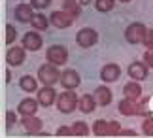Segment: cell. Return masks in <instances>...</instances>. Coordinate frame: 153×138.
Returning <instances> with one entry per match:
<instances>
[{
    "label": "cell",
    "instance_id": "1f68e13d",
    "mask_svg": "<svg viewBox=\"0 0 153 138\" xmlns=\"http://www.w3.org/2000/svg\"><path fill=\"white\" fill-rule=\"evenodd\" d=\"M144 61H146V64H148V66H151V68H153V49H148V51H146Z\"/></svg>",
    "mask_w": 153,
    "mask_h": 138
},
{
    "label": "cell",
    "instance_id": "d590c367",
    "mask_svg": "<svg viewBox=\"0 0 153 138\" xmlns=\"http://www.w3.org/2000/svg\"><path fill=\"white\" fill-rule=\"evenodd\" d=\"M119 2H131V0H119Z\"/></svg>",
    "mask_w": 153,
    "mask_h": 138
},
{
    "label": "cell",
    "instance_id": "44dd1931",
    "mask_svg": "<svg viewBox=\"0 0 153 138\" xmlns=\"http://www.w3.org/2000/svg\"><path fill=\"white\" fill-rule=\"evenodd\" d=\"M49 19L45 17L44 13H34V17H32V21H30V25H32V28L34 31H48V27H49Z\"/></svg>",
    "mask_w": 153,
    "mask_h": 138
},
{
    "label": "cell",
    "instance_id": "9c48e42d",
    "mask_svg": "<svg viewBox=\"0 0 153 138\" xmlns=\"http://www.w3.org/2000/svg\"><path fill=\"white\" fill-rule=\"evenodd\" d=\"M119 76H121V68H119V64H115V63L104 64L100 68V80L104 83H114V81L119 80Z\"/></svg>",
    "mask_w": 153,
    "mask_h": 138
},
{
    "label": "cell",
    "instance_id": "2e32d148",
    "mask_svg": "<svg viewBox=\"0 0 153 138\" xmlns=\"http://www.w3.org/2000/svg\"><path fill=\"white\" fill-rule=\"evenodd\" d=\"M95 98H97L98 106H108L111 102V98H114V95H111V91L106 85H100L95 89Z\"/></svg>",
    "mask_w": 153,
    "mask_h": 138
},
{
    "label": "cell",
    "instance_id": "7402d4cb",
    "mask_svg": "<svg viewBox=\"0 0 153 138\" xmlns=\"http://www.w3.org/2000/svg\"><path fill=\"white\" fill-rule=\"evenodd\" d=\"M93 133L98 134V136H111V123L104 121V119H98L93 125Z\"/></svg>",
    "mask_w": 153,
    "mask_h": 138
},
{
    "label": "cell",
    "instance_id": "5b68a950",
    "mask_svg": "<svg viewBox=\"0 0 153 138\" xmlns=\"http://www.w3.org/2000/svg\"><path fill=\"white\" fill-rule=\"evenodd\" d=\"M76 42H78L79 47L89 49V47H93L98 42V32L95 31V28H91V27H85V28H81V31H78V34H76Z\"/></svg>",
    "mask_w": 153,
    "mask_h": 138
},
{
    "label": "cell",
    "instance_id": "4dcf8cb0",
    "mask_svg": "<svg viewBox=\"0 0 153 138\" xmlns=\"http://www.w3.org/2000/svg\"><path fill=\"white\" fill-rule=\"evenodd\" d=\"M144 44L148 49H153V31H148V34H146V38H144Z\"/></svg>",
    "mask_w": 153,
    "mask_h": 138
},
{
    "label": "cell",
    "instance_id": "f546056e",
    "mask_svg": "<svg viewBox=\"0 0 153 138\" xmlns=\"http://www.w3.org/2000/svg\"><path fill=\"white\" fill-rule=\"evenodd\" d=\"M57 136H74V131H72V127H59Z\"/></svg>",
    "mask_w": 153,
    "mask_h": 138
},
{
    "label": "cell",
    "instance_id": "d6986e66",
    "mask_svg": "<svg viewBox=\"0 0 153 138\" xmlns=\"http://www.w3.org/2000/svg\"><path fill=\"white\" fill-rule=\"evenodd\" d=\"M123 95H125L127 98H132V100H136L142 97V87H140V83L138 81H128L125 83V87H123Z\"/></svg>",
    "mask_w": 153,
    "mask_h": 138
},
{
    "label": "cell",
    "instance_id": "e0dca14e",
    "mask_svg": "<svg viewBox=\"0 0 153 138\" xmlns=\"http://www.w3.org/2000/svg\"><path fill=\"white\" fill-rule=\"evenodd\" d=\"M97 98L93 97V95H83V97H79V102H78V108H79V112H83V113H91V112H95V108H97Z\"/></svg>",
    "mask_w": 153,
    "mask_h": 138
},
{
    "label": "cell",
    "instance_id": "83f0119b",
    "mask_svg": "<svg viewBox=\"0 0 153 138\" xmlns=\"http://www.w3.org/2000/svg\"><path fill=\"white\" fill-rule=\"evenodd\" d=\"M15 121H17V116H15V112L13 110H8L6 112V127L8 129H11L15 125Z\"/></svg>",
    "mask_w": 153,
    "mask_h": 138
},
{
    "label": "cell",
    "instance_id": "277c9868",
    "mask_svg": "<svg viewBox=\"0 0 153 138\" xmlns=\"http://www.w3.org/2000/svg\"><path fill=\"white\" fill-rule=\"evenodd\" d=\"M146 34H148V28H146L144 23H131L125 28V40L128 44H140V42H144Z\"/></svg>",
    "mask_w": 153,
    "mask_h": 138
},
{
    "label": "cell",
    "instance_id": "ac0fdd59",
    "mask_svg": "<svg viewBox=\"0 0 153 138\" xmlns=\"http://www.w3.org/2000/svg\"><path fill=\"white\" fill-rule=\"evenodd\" d=\"M19 87H21V91H25V93H34V91H38V81H36L34 76L25 74V76L19 78Z\"/></svg>",
    "mask_w": 153,
    "mask_h": 138
},
{
    "label": "cell",
    "instance_id": "8fae6325",
    "mask_svg": "<svg viewBox=\"0 0 153 138\" xmlns=\"http://www.w3.org/2000/svg\"><path fill=\"white\" fill-rule=\"evenodd\" d=\"M42 44H44V40L36 31H30V32H27L23 36V47H25L27 51H38L40 47H42Z\"/></svg>",
    "mask_w": 153,
    "mask_h": 138
},
{
    "label": "cell",
    "instance_id": "d6a6232c",
    "mask_svg": "<svg viewBox=\"0 0 153 138\" xmlns=\"http://www.w3.org/2000/svg\"><path fill=\"white\" fill-rule=\"evenodd\" d=\"M119 134H123V136H136V133H134V131H121Z\"/></svg>",
    "mask_w": 153,
    "mask_h": 138
},
{
    "label": "cell",
    "instance_id": "7a4b0ae2",
    "mask_svg": "<svg viewBox=\"0 0 153 138\" xmlns=\"http://www.w3.org/2000/svg\"><path fill=\"white\" fill-rule=\"evenodd\" d=\"M38 80L44 83V85H55L57 81H61V72L57 70L55 64H42L38 68Z\"/></svg>",
    "mask_w": 153,
    "mask_h": 138
},
{
    "label": "cell",
    "instance_id": "603a6c76",
    "mask_svg": "<svg viewBox=\"0 0 153 138\" xmlns=\"http://www.w3.org/2000/svg\"><path fill=\"white\" fill-rule=\"evenodd\" d=\"M79 0H64L62 2V10L66 11V13H70L72 17H78L81 15V10H79Z\"/></svg>",
    "mask_w": 153,
    "mask_h": 138
},
{
    "label": "cell",
    "instance_id": "484cf974",
    "mask_svg": "<svg viewBox=\"0 0 153 138\" xmlns=\"http://www.w3.org/2000/svg\"><path fill=\"white\" fill-rule=\"evenodd\" d=\"M17 38V31H15V27L13 25H6V44H13Z\"/></svg>",
    "mask_w": 153,
    "mask_h": 138
},
{
    "label": "cell",
    "instance_id": "ba28073f",
    "mask_svg": "<svg viewBox=\"0 0 153 138\" xmlns=\"http://www.w3.org/2000/svg\"><path fill=\"white\" fill-rule=\"evenodd\" d=\"M127 74L134 81H144L146 78H148V64H146V63H140V61H134V63L128 64Z\"/></svg>",
    "mask_w": 153,
    "mask_h": 138
},
{
    "label": "cell",
    "instance_id": "e575fe53",
    "mask_svg": "<svg viewBox=\"0 0 153 138\" xmlns=\"http://www.w3.org/2000/svg\"><path fill=\"white\" fill-rule=\"evenodd\" d=\"M6 81H11V72L6 70Z\"/></svg>",
    "mask_w": 153,
    "mask_h": 138
},
{
    "label": "cell",
    "instance_id": "cb8c5ba5",
    "mask_svg": "<svg viewBox=\"0 0 153 138\" xmlns=\"http://www.w3.org/2000/svg\"><path fill=\"white\" fill-rule=\"evenodd\" d=\"M115 6V0H95V8L100 13H106V11H111Z\"/></svg>",
    "mask_w": 153,
    "mask_h": 138
},
{
    "label": "cell",
    "instance_id": "d4e9b609",
    "mask_svg": "<svg viewBox=\"0 0 153 138\" xmlns=\"http://www.w3.org/2000/svg\"><path fill=\"white\" fill-rule=\"evenodd\" d=\"M72 131H74V136H87L89 134V127L83 121H76L72 125Z\"/></svg>",
    "mask_w": 153,
    "mask_h": 138
},
{
    "label": "cell",
    "instance_id": "5bb4252c",
    "mask_svg": "<svg viewBox=\"0 0 153 138\" xmlns=\"http://www.w3.org/2000/svg\"><path fill=\"white\" fill-rule=\"evenodd\" d=\"M38 108H40L38 98L36 100L34 98H23L19 102V106H17V112H19L21 116H36Z\"/></svg>",
    "mask_w": 153,
    "mask_h": 138
},
{
    "label": "cell",
    "instance_id": "ffe728a7",
    "mask_svg": "<svg viewBox=\"0 0 153 138\" xmlns=\"http://www.w3.org/2000/svg\"><path fill=\"white\" fill-rule=\"evenodd\" d=\"M119 112L123 113V116H134V113H138V106L136 102H134L132 98H123L119 102Z\"/></svg>",
    "mask_w": 153,
    "mask_h": 138
},
{
    "label": "cell",
    "instance_id": "f1b7e54d",
    "mask_svg": "<svg viewBox=\"0 0 153 138\" xmlns=\"http://www.w3.org/2000/svg\"><path fill=\"white\" fill-rule=\"evenodd\" d=\"M142 131H144V134L153 136V117H148V119L144 121V125H142Z\"/></svg>",
    "mask_w": 153,
    "mask_h": 138
},
{
    "label": "cell",
    "instance_id": "6da1fadb",
    "mask_svg": "<svg viewBox=\"0 0 153 138\" xmlns=\"http://www.w3.org/2000/svg\"><path fill=\"white\" fill-rule=\"evenodd\" d=\"M78 102H79V98L76 97V93L66 89L64 93H61L57 97V110L61 113H72L78 108Z\"/></svg>",
    "mask_w": 153,
    "mask_h": 138
},
{
    "label": "cell",
    "instance_id": "8992f818",
    "mask_svg": "<svg viewBox=\"0 0 153 138\" xmlns=\"http://www.w3.org/2000/svg\"><path fill=\"white\" fill-rule=\"evenodd\" d=\"M49 21H51V25L55 28H68V27H72L74 17L70 13H66L64 10H57V11H53L49 15Z\"/></svg>",
    "mask_w": 153,
    "mask_h": 138
},
{
    "label": "cell",
    "instance_id": "9a60e30c",
    "mask_svg": "<svg viewBox=\"0 0 153 138\" xmlns=\"http://www.w3.org/2000/svg\"><path fill=\"white\" fill-rule=\"evenodd\" d=\"M21 125H23V129H25L27 133H30V134L42 131V119L36 117V116H23Z\"/></svg>",
    "mask_w": 153,
    "mask_h": 138
},
{
    "label": "cell",
    "instance_id": "4fadbf2b",
    "mask_svg": "<svg viewBox=\"0 0 153 138\" xmlns=\"http://www.w3.org/2000/svg\"><path fill=\"white\" fill-rule=\"evenodd\" d=\"M13 15L19 23H30L32 17H34V11H32V6L30 4H17L15 10H13Z\"/></svg>",
    "mask_w": 153,
    "mask_h": 138
},
{
    "label": "cell",
    "instance_id": "30bf717a",
    "mask_svg": "<svg viewBox=\"0 0 153 138\" xmlns=\"http://www.w3.org/2000/svg\"><path fill=\"white\" fill-rule=\"evenodd\" d=\"M79 83H81L79 74H78L76 70H72V68L64 70L62 74H61V85H62L64 89H70V91H74L76 87H79Z\"/></svg>",
    "mask_w": 153,
    "mask_h": 138
},
{
    "label": "cell",
    "instance_id": "52a82bcc",
    "mask_svg": "<svg viewBox=\"0 0 153 138\" xmlns=\"http://www.w3.org/2000/svg\"><path fill=\"white\" fill-rule=\"evenodd\" d=\"M38 102L40 106H44V108H49L57 102V91L53 89V85H44L42 89H38Z\"/></svg>",
    "mask_w": 153,
    "mask_h": 138
},
{
    "label": "cell",
    "instance_id": "3957f363",
    "mask_svg": "<svg viewBox=\"0 0 153 138\" xmlns=\"http://www.w3.org/2000/svg\"><path fill=\"white\" fill-rule=\"evenodd\" d=\"M45 59L55 64V66H61V64H64L68 61V49L61 44H55V46H49L48 51H45Z\"/></svg>",
    "mask_w": 153,
    "mask_h": 138
},
{
    "label": "cell",
    "instance_id": "4316f807",
    "mask_svg": "<svg viewBox=\"0 0 153 138\" xmlns=\"http://www.w3.org/2000/svg\"><path fill=\"white\" fill-rule=\"evenodd\" d=\"M30 6L34 10H45L51 6V0H30Z\"/></svg>",
    "mask_w": 153,
    "mask_h": 138
},
{
    "label": "cell",
    "instance_id": "836d02e7",
    "mask_svg": "<svg viewBox=\"0 0 153 138\" xmlns=\"http://www.w3.org/2000/svg\"><path fill=\"white\" fill-rule=\"evenodd\" d=\"M91 2H93V0H79V4H81V6H89Z\"/></svg>",
    "mask_w": 153,
    "mask_h": 138
},
{
    "label": "cell",
    "instance_id": "7c38bea8",
    "mask_svg": "<svg viewBox=\"0 0 153 138\" xmlns=\"http://www.w3.org/2000/svg\"><path fill=\"white\" fill-rule=\"evenodd\" d=\"M25 47H10L6 51V63L10 66H19V64L25 63Z\"/></svg>",
    "mask_w": 153,
    "mask_h": 138
}]
</instances>
